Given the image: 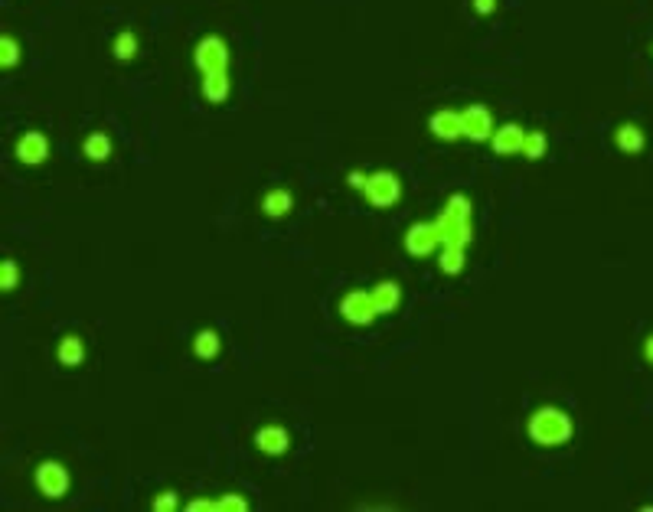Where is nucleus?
I'll return each instance as SVG.
<instances>
[{
    "instance_id": "0eeeda50",
    "label": "nucleus",
    "mask_w": 653,
    "mask_h": 512,
    "mask_svg": "<svg viewBox=\"0 0 653 512\" xmlns=\"http://www.w3.org/2000/svg\"><path fill=\"white\" fill-rule=\"evenodd\" d=\"M441 229H438V223H415V225H409L405 229V239H402V245H405V251L412 258H428L431 251H438L441 248Z\"/></svg>"
},
{
    "instance_id": "7ed1b4c3",
    "label": "nucleus",
    "mask_w": 653,
    "mask_h": 512,
    "mask_svg": "<svg viewBox=\"0 0 653 512\" xmlns=\"http://www.w3.org/2000/svg\"><path fill=\"white\" fill-rule=\"evenodd\" d=\"M33 483L40 489V496H46V499H62L72 487V473L62 461H52L50 457V461L36 463Z\"/></svg>"
},
{
    "instance_id": "9b49d317",
    "label": "nucleus",
    "mask_w": 653,
    "mask_h": 512,
    "mask_svg": "<svg viewBox=\"0 0 653 512\" xmlns=\"http://www.w3.org/2000/svg\"><path fill=\"white\" fill-rule=\"evenodd\" d=\"M523 141H526V131L520 124H503L490 134V147H493V154L497 157H513V154H523Z\"/></svg>"
},
{
    "instance_id": "f257e3e1",
    "label": "nucleus",
    "mask_w": 653,
    "mask_h": 512,
    "mask_svg": "<svg viewBox=\"0 0 653 512\" xmlns=\"http://www.w3.org/2000/svg\"><path fill=\"white\" fill-rule=\"evenodd\" d=\"M526 437L539 447H562L575 437V421L559 405H539L526 418Z\"/></svg>"
},
{
    "instance_id": "dca6fc26",
    "label": "nucleus",
    "mask_w": 653,
    "mask_h": 512,
    "mask_svg": "<svg viewBox=\"0 0 653 512\" xmlns=\"http://www.w3.org/2000/svg\"><path fill=\"white\" fill-rule=\"evenodd\" d=\"M614 144H618V151H624V154H640V151L647 147V134H644L640 124L624 121V124L614 128Z\"/></svg>"
},
{
    "instance_id": "6e6552de",
    "label": "nucleus",
    "mask_w": 653,
    "mask_h": 512,
    "mask_svg": "<svg viewBox=\"0 0 653 512\" xmlns=\"http://www.w3.org/2000/svg\"><path fill=\"white\" fill-rule=\"evenodd\" d=\"M14 157L23 167H40V163L50 160V137L43 131H23L14 144Z\"/></svg>"
},
{
    "instance_id": "aec40b11",
    "label": "nucleus",
    "mask_w": 653,
    "mask_h": 512,
    "mask_svg": "<svg viewBox=\"0 0 653 512\" xmlns=\"http://www.w3.org/2000/svg\"><path fill=\"white\" fill-rule=\"evenodd\" d=\"M112 56L118 62L134 59V56H138V33H134V30H121V33L112 40Z\"/></svg>"
},
{
    "instance_id": "a211bd4d",
    "label": "nucleus",
    "mask_w": 653,
    "mask_h": 512,
    "mask_svg": "<svg viewBox=\"0 0 653 512\" xmlns=\"http://www.w3.org/2000/svg\"><path fill=\"white\" fill-rule=\"evenodd\" d=\"M372 300H376V310H379V316L382 314H392V310L402 304V288H399V281H376L372 284Z\"/></svg>"
},
{
    "instance_id": "cd10ccee",
    "label": "nucleus",
    "mask_w": 653,
    "mask_h": 512,
    "mask_svg": "<svg viewBox=\"0 0 653 512\" xmlns=\"http://www.w3.org/2000/svg\"><path fill=\"white\" fill-rule=\"evenodd\" d=\"M187 509H189V512H209V509H219V499H189Z\"/></svg>"
},
{
    "instance_id": "f03ea898",
    "label": "nucleus",
    "mask_w": 653,
    "mask_h": 512,
    "mask_svg": "<svg viewBox=\"0 0 653 512\" xmlns=\"http://www.w3.org/2000/svg\"><path fill=\"white\" fill-rule=\"evenodd\" d=\"M441 229V245H461L467 248L474 239V225H471V199L464 193H455V197H447L445 209L441 215L435 219Z\"/></svg>"
},
{
    "instance_id": "5701e85b",
    "label": "nucleus",
    "mask_w": 653,
    "mask_h": 512,
    "mask_svg": "<svg viewBox=\"0 0 653 512\" xmlns=\"http://www.w3.org/2000/svg\"><path fill=\"white\" fill-rule=\"evenodd\" d=\"M17 288H20V265L14 258H4V261H0V290L10 294V290Z\"/></svg>"
},
{
    "instance_id": "ddd939ff",
    "label": "nucleus",
    "mask_w": 653,
    "mask_h": 512,
    "mask_svg": "<svg viewBox=\"0 0 653 512\" xmlns=\"http://www.w3.org/2000/svg\"><path fill=\"white\" fill-rule=\"evenodd\" d=\"M82 359H86V340L78 334L60 336V343H56V362L66 369H78L82 366Z\"/></svg>"
},
{
    "instance_id": "4be33fe9",
    "label": "nucleus",
    "mask_w": 653,
    "mask_h": 512,
    "mask_svg": "<svg viewBox=\"0 0 653 512\" xmlns=\"http://www.w3.org/2000/svg\"><path fill=\"white\" fill-rule=\"evenodd\" d=\"M438 268L445 274H461V271H464V248H461V245H441Z\"/></svg>"
},
{
    "instance_id": "393cba45",
    "label": "nucleus",
    "mask_w": 653,
    "mask_h": 512,
    "mask_svg": "<svg viewBox=\"0 0 653 512\" xmlns=\"http://www.w3.org/2000/svg\"><path fill=\"white\" fill-rule=\"evenodd\" d=\"M177 506H180V499H177L173 489H163V493H157L154 499H151V509L154 512H173Z\"/></svg>"
},
{
    "instance_id": "2eb2a0df",
    "label": "nucleus",
    "mask_w": 653,
    "mask_h": 512,
    "mask_svg": "<svg viewBox=\"0 0 653 512\" xmlns=\"http://www.w3.org/2000/svg\"><path fill=\"white\" fill-rule=\"evenodd\" d=\"M203 95L207 102L223 105L229 95H233V78H229V69H219V72H203Z\"/></svg>"
},
{
    "instance_id": "4468645a",
    "label": "nucleus",
    "mask_w": 653,
    "mask_h": 512,
    "mask_svg": "<svg viewBox=\"0 0 653 512\" xmlns=\"http://www.w3.org/2000/svg\"><path fill=\"white\" fill-rule=\"evenodd\" d=\"M291 209H294L291 189L271 187L265 197H262V215H268V219H284V215H291Z\"/></svg>"
},
{
    "instance_id": "39448f33",
    "label": "nucleus",
    "mask_w": 653,
    "mask_h": 512,
    "mask_svg": "<svg viewBox=\"0 0 653 512\" xmlns=\"http://www.w3.org/2000/svg\"><path fill=\"white\" fill-rule=\"evenodd\" d=\"M363 197L370 199V206H376V209H389V206H396L399 197H402V179L392 170L370 173V183L363 189Z\"/></svg>"
},
{
    "instance_id": "c756f323",
    "label": "nucleus",
    "mask_w": 653,
    "mask_h": 512,
    "mask_svg": "<svg viewBox=\"0 0 653 512\" xmlns=\"http://www.w3.org/2000/svg\"><path fill=\"white\" fill-rule=\"evenodd\" d=\"M644 359H647V362H650V366H653V334L644 340Z\"/></svg>"
},
{
    "instance_id": "bb28decb",
    "label": "nucleus",
    "mask_w": 653,
    "mask_h": 512,
    "mask_svg": "<svg viewBox=\"0 0 653 512\" xmlns=\"http://www.w3.org/2000/svg\"><path fill=\"white\" fill-rule=\"evenodd\" d=\"M366 183H370V173H363V170H350L346 173V187L350 189H366Z\"/></svg>"
},
{
    "instance_id": "b1692460",
    "label": "nucleus",
    "mask_w": 653,
    "mask_h": 512,
    "mask_svg": "<svg viewBox=\"0 0 653 512\" xmlns=\"http://www.w3.org/2000/svg\"><path fill=\"white\" fill-rule=\"evenodd\" d=\"M17 62H20V43L10 33H4L0 36V66L14 69Z\"/></svg>"
},
{
    "instance_id": "6ab92c4d",
    "label": "nucleus",
    "mask_w": 653,
    "mask_h": 512,
    "mask_svg": "<svg viewBox=\"0 0 653 512\" xmlns=\"http://www.w3.org/2000/svg\"><path fill=\"white\" fill-rule=\"evenodd\" d=\"M82 154H86L92 163H105L112 157V134H108V131H92V134H86V141H82Z\"/></svg>"
},
{
    "instance_id": "f8f14e48",
    "label": "nucleus",
    "mask_w": 653,
    "mask_h": 512,
    "mask_svg": "<svg viewBox=\"0 0 653 512\" xmlns=\"http://www.w3.org/2000/svg\"><path fill=\"white\" fill-rule=\"evenodd\" d=\"M428 131L438 141H457V137H464V124H461V112L455 108H441L428 118Z\"/></svg>"
},
{
    "instance_id": "423d86ee",
    "label": "nucleus",
    "mask_w": 653,
    "mask_h": 512,
    "mask_svg": "<svg viewBox=\"0 0 653 512\" xmlns=\"http://www.w3.org/2000/svg\"><path fill=\"white\" fill-rule=\"evenodd\" d=\"M340 316L353 326H370L379 316L372 290H346L344 297H340Z\"/></svg>"
},
{
    "instance_id": "20e7f679",
    "label": "nucleus",
    "mask_w": 653,
    "mask_h": 512,
    "mask_svg": "<svg viewBox=\"0 0 653 512\" xmlns=\"http://www.w3.org/2000/svg\"><path fill=\"white\" fill-rule=\"evenodd\" d=\"M229 59H233V52H229V43H225L223 36H203L197 46H193V66L199 72H219V69H229Z\"/></svg>"
},
{
    "instance_id": "1a4fd4ad",
    "label": "nucleus",
    "mask_w": 653,
    "mask_h": 512,
    "mask_svg": "<svg viewBox=\"0 0 653 512\" xmlns=\"http://www.w3.org/2000/svg\"><path fill=\"white\" fill-rule=\"evenodd\" d=\"M255 451L265 457H284L291 451V434L284 425H262L255 431Z\"/></svg>"
},
{
    "instance_id": "c85d7f7f",
    "label": "nucleus",
    "mask_w": 653,
    "mask_h": 512,
    "mask_svg": "<svg viewBox=\"0 0 653 512\" xmlns=\"http://www.w3.org/2000/svg\"><path fill=\"white\" fill-rule=\"evenodd\" d=\"M497 4H500V0H471L474 14H481V17H487V14H493V10H497Z\"/></svg>"
},
{
    "instance_id": "f3484780",
    "label": "nucleus",
    "mask_w": 653,
    "mask_h": 512,
    "mask_svg": "<svg viewBox=\"0 0 653 512\" xmlns=\"http://www.w3.org/2000/svg\"><path fill=\"white\" fill-rule=\"evenodd\" d=\"M189 350H193V356L197 359H216L219 352H223V336H219V330H213V326H203V330H197L193 334V343H189Z\"/></svg>"
},
{
    "instance_id": "9d476101",
    "label": "nucleus",
    "mask_w": 653,
    "mask_h": 512,
    "mask_svg": "<svg viewBox=\"0 0 653 512\" xmlns=\"http://www.w3.org/2000/svg\"><path fill=\"white\" fill-rule=\"evenodd\" d=\"M461 124H464V137H471V141H490V134L497 131L487 105H467V108H461Z\"/></svg>"
},
{
    "instance_id": "412c9836",
    "label": "nucleus",
    "mask_w": 653,
    "mask_h": 512,
    "mask_svg": "<svg viewBox=\"0 0 653 512\" xmlns=\"http://www.w3.org/2000/svg\"><path fill=\"white\" fill-rule=\"evenodd\" d=\"M546 151H549V134H546V131H526V141H523L526 160H542Z\"/></svg>"
},
{
    "instance_id": "a878e982",
    "label": "nucleus",
    "mask_w": 653,
    "mask_h": 512,
    "mask_svg": "<svg viewBox=\"0 0 653 512\" xmlns=\"http://www.w3.org/2000/svg\"><path fill=\"white\" fill-rule=\"evenodd\" d=\"M219 509L245 512V509H249V499H245L242 493H223V496H219Z\"/></svg>"
}]
</instances>
